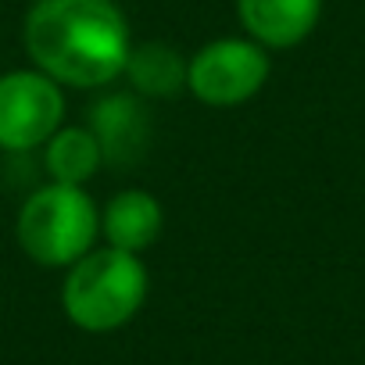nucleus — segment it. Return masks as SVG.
Returning <instances> with one entry per match:
<instances>
[{
  "label": "nucleus",
  "instance_id": "7ed1b4c3",
  "mask_svg": "<svg viewBox=\"0 0 365 365\" xmlns=\"http://www.w3.org/2000/svg\"><path fill=\"white\" fill-rule=\"evenodd\" d=\"M19 247L43 269H68L93 251L101 237V212L83 187L47 182L19 212Z\"/></svg>",
  "mask_w": 365,
  "mask_h": 365
},
{
  "label": "nucleus",
  "instance_id": "1a4fd4ad",
  "mask_svg": "<svg viewBox=\"0 0 365 365\" xmlns=\"http://www.w3.org/2000/svg\"><path fill=\"white\" fill-rule=\"evenodd\" d=\"M43 161H47L51 182L83 187V182L93 179L97 168L104 165V150H101V140L93 136V129L68 125V129H58V133L47 140Z\"/></svg>",
  "mask_w": 365,
  "mask_h": 365
},
{
  "label": "nucleus",
  "instance_id": "0eeeda50",
  "mask_svg": "<svg viewBox=\"0 0 365 365\" xmlns=\"http://www.w3.org/2000/svg\"><path fill=\"white\" fill-rule=\"evenodd\" d=\"M161 226H165V212L158 197L147 190H122L101 212V237L108 240V247L129 255L147 251L161 237Z\"/></svg>",
  "mask_w": 365,
  "mask_h": 365
},
{
  "label": "nucleus",
  "instance_id": "39448f33",
  "mask_svg": "<svg viewBox=\"0 0 365 365\" xmlns=\"http://www.w3.org/2000/svg\"><path fill=\"white\" fill-rule=\"evenodd\" d=\"M65 118V93L61 86L33 72H8L0 76V150H33L47 143Z\"/></svg>",
  "mask_w": 365,
  "mask_h": 365
},
{
  "label": "nucleus",
  "instance_id": "20e7f679",
  "mask_svg": "<svg viewBox=\"0 0 365 365\" xmlns=\"http://www.w3.org/2000/svg\"><path fill=\"white\" fill-rule=\"evenodd\" d=\"M269 79V54L255 40H212L187 65V90L212 108L251 101Z\"/></svg>",
  "mask_w": 365,
  "mask_h": 365
},
{
  "label": "nucleus",
  "instance_id": "423d86ee",
  "mask_svg": "<svg viewBox=\"0 0 365 365\" xmlns=\"http://www.w3.org/2000/svg\"><path fill=\"white\" fill-rule=\"evenodd\" d=\"M237 11L255 43L287 51L312 36L322 15V0H237Z\"/></svg>",
  "mask_w": 365,
  "mask_h": 365
},
{
  "label": "nucleus",
  "instance_id": "f03ea898",
  "mask_svg": "<svg viewBox=\"0 0 365 365\" xmlns=\"http://www.w3.org/2000/svg\"><path fill=\"white\" fill-rule=\"evenodd\" d=\"M147 269L140 255L101 247L83 255L76 265H68L61 304L72 326L86 333H111L122 329L147 301Z\"/></svg>",
  "mask_w": 365,
  "mask_h": 365
},
{
  "label": "nucleus",
  "instance_id": "f257e3e1",
  "mask_svg": "<svg viewBox=\"0 0 365 365\" xmlns=\"http://www.w3.org/2000/svg\"><path fill=\"white\" fill-rule=\"evenodd\" d=\"M33 65L58 86H108L129 58V22L115 0H36L22 29Z\"/></svg>",
  "mask_w": 365,
  "mask_h": 365
},
{
  "label": "nucleus",
  "instance_id": "6e6552de",
  "mask_svg": "<svg viewBox=\"0 0 365 365\" xmlns=\"http://www.w3.org/2000/svg\"><path fill=\"white\" fill-rule=\"evenodd\" d=\"M187 65L190 61L182 58L172 43L147 40V43L129 47V58H125L122 76L143 97H172L179 90H187Z\"/></svg>",
  "mask_w": 365,
  "mask_h": 365
},
{
  "label": "nucleus",
  "instance_id": "9d476101",
  "mask_svg": "<svg viewBox=\"0 0 365 365\" xmlns=\"http://www.w3.org/2000/svg\"><path fill=\"white\" fill-rule=\"evenodd\" d=\"M93 136L101 140L104 158L111 161H125L140 150L143 143V122H140V108L129 97H111L93 111Z\"/></svg>",
  "mask_w": 365,
  "mask_h": 365
}]
</instances>
